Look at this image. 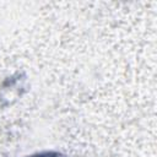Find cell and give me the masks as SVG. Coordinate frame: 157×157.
I'll return each mask as SVG.
<instances>
[{
    "mask_svg": "<svg viewBox=\"0 0 157 157\" xmlns=\"http://www.w3.org/2000/svg\"><path fill=\"white\" fill-rule=\"evenodd\" d=\"M28 157H65L64 155L59 153V152H54V151H45V152H39V153H34L32 156Z\"/></svg>",
    "mask_w": 157,
    "mask_h": 157,
    "instance_id": "6da1fadb",
    "label": "cell"
}]
</instances>
